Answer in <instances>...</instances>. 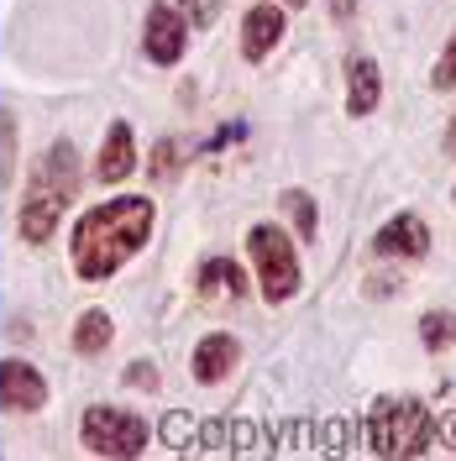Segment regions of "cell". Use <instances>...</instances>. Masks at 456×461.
Wrapping results in <instances>:
<instances>
[{
  "instance_id": "obj_13",
  "label": "cell",
  "mask_w": 456,
  "mask_h": 461,
  "mask_svg": "<svg viewBox=\"0 0 456 461\" xmlns=\"http://www.w3.org/2000/svg\"><path fill=\"white\" fill-rule=\"evenodd\" d=\"M346 79H351L346 111H351V115H372V111H378V100H383V74H378V63H372V58H351Z\"/></svg>"
},
{
  "instance_id": "obj_6",
  "label": "cell",
  "mask_w": 456,
  "mask_h": 461,
  "mask_svg": "<svg viewBox=\"0 0 456 461\" xmlns=\"http://www.w3.org/2000/svg\"><path fill=\"white\" fill-rule=\"evenodd\" d=\"M184 37H189V22L178 16V5H169V0H158L152 11H147V37H142V48L152 63H178L184 58Z\"/></svg>"
},
{
  "instance_id": "obj_17",
  "label": "cell",
  "mask_w": 456,
  "mask_h": 461,
  "mask_svg": "<svg viewBox=\"0 0 456 461\" xmlns=\"http://www.w3.org/2000/svg\"><path fill=\"white\" fill-rule=\"evenodd\" d=\"M284 210L294 215V226H299V236H305V241L320 230V221H315V200L305 194V189H284Z\"/></svg>"
},
{
  "instance_id": "obj_3",
  "label": "cell",
  "mask_w": 456,
  "mask_h": 461,
  "mask_svg": "<svg viewBox=\"0 0 456 461\" xmlns=\"http://www.w3.org/2000/svg\"><path fill=\"white\" fill-rule=\"evenodd\" d=\"M430 414L420 399H378L368 414V451L378 456H399V461H415L430 451Z\"/></svg>"
},
{
  "instance_id": "obj_18",
  "label": "cell",
  "mask_w": 456,
  "mask_h": 461,
  "mask_svg": "<svg viewBox=\"0 0 456 461\" xmlns=\"http://www.w3.org/2000/svg\"><path fill=\"white\" fill-rule=\"evenodd\" d=\"M178 163H184V142L163 137V142L152 147V178H169V173H178Z\"/></svg>"
},
{
  "instance_id": "obj_11",
  "label": "cell",
  "mask_w": 456,
  "mask_h": 461,
  "mask_svg": "<svg viewBox=\"0 0 456 461\" xmlns=\"http://www.w3.org/2000/svg\"><path fill=\"white\" fill-rule=\"evenodd\" d=\"M132 168H137V137H132V126H126V121H111L105 147H100V163H95V178L115 189Z\"/></svg>"
},
{
  "instance_id": "obj_22",
  "label": "cell",
  "mask_w": 456,
  "mask_h": 461,
  "mask_svg": "<svg viewBox=\"0 0 456 461\" xmlns=\"http://www.w3.org/2000/svg\"><path fill=\"white\" fill-rule=\"evenodd\" d=\"M331 11L346 22V16H357V0H331Z\"/></svg>"
},
{
  "instance_id": "obj_24",
  "label": "cell",
  "mask_w": 456,
  "mask_h": 461,
  "mask_svg": "<svg viewBox=\"0 0 456 461\" xmlns=\"http://www.w3.org/2000/svg\"><path fill=\"white\" fill-rule=\"evenodd\" d=\"M446 440H451V446H456V414H451V420H446Z\"/></svg>"
},
{
  "instance_id": "obj_7",
  "label": "cell",
  "mask_w": 456,
  "mask_h": 461,
  "mask_svg": "<svg viewBox=\"0 0 456 461\" xmlns=\"http://www.w3.org/2000/svg\"><path fill=\"white\" fill-rule=\"evenodd\" d=\"M195 288H200V299H215V304H242L252 278L236 258H205L195 267Z\"/></svg>"
},
{
  "instance_id": "obj_14",
  "label": "cell",
  "mask_w": 456,
  "mask_h": 461,
  "mask_svg": "<svg viewBox=\"0 0 456 461\" xmlns=\"http://www.w3.org/2000/svg\"><path fill=\"white\" fill-rule=\"evenodd\" d=\"M111 336H115V325H111L105 310H85V315L74 320V351H79V357H100V351L111 346Z\"/></svg>"
},
{
  "instance_id": "obj_25",
  "label": "cell",
  "mask_w": 456,
  "mask_h": 461,
  "mask_svg": "<svg viewBox=\"0 0 456 461\" xmlns=\"http://www.w3.org/2000/svg\"><path fill=\"white\" fill-rule=\"evenodd\" d=\"M284 5H294V11H299V5H305V0H284Z\"/></svg>"
},
{
  "instance_id": "obj_15",
  "label": "cell",
  "mask_w": 456,
  "mask_h": 461,
  "mask_svg": "<svg viewBox=\"0 0 456 461\" xmlns=\"http://www.w3.org/2000/svg\"><path fill=\"white\" fill-rule=\"evenodd\" d=\"M158 435H163V446H169V451H195L200 420H195V414H184V409H173V414L158 420Z\"/></svg>"
},
{
  "instance_id": "obj_23",
  "label": "cell",
  "mask_w": 456,
  "mask_h": 461,
  "mask_svg": "<svg viewBox=\"0 0 456 461\" xmlns=\"http://www.w3.org/2000/svg\"><path fill=\"white\" fill-rule=\"evenodd\" d=\"M446 152L456 158V121H451V131H446Z\"/></svg>"
},
{
  "instance_id": "obj_2",
  "label": "cell",
  "mask_w": 456,
  "mask_h": 461,
  "mask_svg": "<svg viewBox=\"0 0 456 461\" xmlns=\"http://www.w3.org/2000/svg\"><path fill=\"white\" fill-rule=\"evenodd\" d=\"M74 194H79V152L68 142H53L48 158L32 173L27 204H22V241L27 247H42L58 230V215L74 204Z\"/></svg>"
},
{
  "instance_id": "obj_21",
  "label": "cell",
  "mask_w": 456,
  "mask_h": 461,
  "mask_svg": "<svg viewBox=\"0 0 456 461\" xmlns=\"http://www.w3.org/2000/svg\"><path fill=\"white\" fill-rule=\"evenodd\" d=\"M126 383H132V388H158V367H152V362H132V367H126Z\"/></svg>"
},
{
  "instance_id": "obj_20",
  "label": "cell",
  "mask_w": 456,
  "mask_h": 461,
  "mask_svg": "<svg viewBox=\"0 0 456 461\" xmlns=\"http://www.w3.org/2000/svg\"><path fill=\"white\" fill-rule=\"evenodd\" d=\"M178 5H189V22H195V27H210L215 11H221V0H178Z\"/></svg>"
},
{
  "instance_id": "obj_5",
  "label": "cell",
  "mask_w": 456,
  "mask_h": 461,
  "mask_svg": "<svg viewBox=\"0 0 456 461\" xmlns=\"http://www.w3.org/2000/svg\"><path fill=\"white\" fill-rule=\"evenodd\" d=\"M79 440H85V451L95 456H137L147 446V425L137 414H126V409H85V420H79Z\"/></svg>"
},
{
  "instance_id": "obj_10",
  "label": "cell",
  "mask_w": 456,
  "mask_h": 461,
  "mask_svg": "<svg viewBox=\"0 0 456 461\" xmlns=\"http://www.w3.org/2000/svg\"><path fill=\"white\" fill-rule=\"evenodd\" d=\"M372 252L383 258H425L430 252V226L420 215H394L388 226L372 236Z\"/></svg>"
},
{
  "instance_id": "obj_12",
  "label": "cell",
  "mask_w": 456,
  "mask_h": 461,
  "mask_svg": "<svg viewBox=\"0 0 456 461\" xmlns=\"http://www.w3.org/2000/svg\"><path fill=\"white\" fill-rule=\"evenodd\" d=\"M284 27H288V16L278 11V5H252V11L242 16V53L262 58L268 48H278Z\"/></svg>"
},
{
  "instance_id": "obj_9",
  "label": "cell",
  "mask_w": 456,
  "mask_h": 461,
  "mask_svg": "<svg viewBox=\"0 0 456 461\" xmlns=\"http://www.w3.org/2000/svg\"><path fill=\"white\" fill-rule=\"evenodd\" d=\"M0 403L16 409V414L42 409V403H48V383H42V373L27 367V362H0Z\"/></svg>"
},
{
  "instance_id": "obj_16",
  "label": "cell",
  "mask_w": 456,
  "mask_h": 461,
  "mask_svg": "<svg viewBox=\"0 0 456 461\" xmlns=\"http://www.w3.org/2000/svg\"><path fill=\"white\" fill-rule=\"evenodd\" d=\"M420 341H425L430 351H446V346L456 341V315H446V310L425 315V320H420Z\"/></svg>"
},
{
  "instance_id": "obj_19",
  "label": "cell",
  "mask_w": 456,
  "mask_h": 461,
  "mask_svg": "<svg viewBox=\"0 0 456 461\" xmlns=\"http://www.w3.org/2000/svg\"><path fill=\"white\" fill-rule=\"evenodd\" d=\"M430 85L456 89V32H451V42H446V53H441V63H435V74H430Z\"/></svg>"
},
{
  "instance_id": "obj_8",
  "label": "cell",
  "mask_w": 456,
  "mask_h": 461,
  "mask_svg": "<svg viewBox=\"0 0 456 461\" xmlns=\"http://www.w3.org/2000/svg\"><path fill=\"white\" fill-rule=\"evenodd\" d=\"M236 362H242V341L231 336V330H215V336H205L200 346H195V357H189V373H195V383H226L231 373H236Z\"/></svg>"
},
{
  "instance_id": "obj_4",
  "label": "cell",
  "mask_w": 456,
  "mask_h": 461,
  "mask_svg": "<svg viewBox=\"0 0 456 461\" xmlns=\"http://www.w3.org/2000/svg\"><path fill=\"white\" fill-rule=\"evenodd\" d=\"M247 252H252V267L262 278V299L268 304H284L299 294V258H294V236L278 226H252L247 230Z\"/></svg>"
},
{
  "instance_id": "obj_1",
  "label": "cell",
  "mask_w": 456,
  "mask_h": 461,
  "mask_svg": "<svg viewBox=\"0 0 456 461\" xmlns=\"http://www.w3.org/2000/svg\"><path fill=\"white\" fill-rule=\"evenodd\" d=\"M147 236H152V200L147 194H126V200H111L100 210H85L74 221V241H68L74 273L85 284L111 278L132 252H142Z\"/></svg>"
}]
</instances>
